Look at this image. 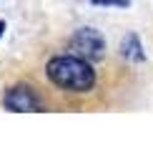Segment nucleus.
I'll return each instance as SVG.
<instances>
[{
  "label": "nucleus",
  "mask_w": 153,
  "mask_h": 151,
  "mask_svg": "<svg viewBox=\"0 0 153 151\" xmlns=\"http://www.w3.org/2000/svg\"><path fill=\"white\" fill-rule=\"evenodd\" d=\"M141 50V46H138V38H128V40L123 43V55H131V58H136V61H141L143 58V53H138Z\"/></svg>",
  "instance_id": "4"
},
{
  "label": "nucleus",
  "mask_w": 153,
  "mask_h": 151,
  "mask_svg": "<svg viewBox=\"0 0 153 151\" xmlns=\"http://www.w3.org/2000/svg\"><path fill=\"white\" fill-rule=\"evenodd\" d=\"M93 5H116V8H126L128 0H93Z\"/></svg>",
  "instance_id": "5"
},
{
  "label": "nucleus",
  "mask_w": 153,
  "mask_h": 151,
  "mask_svg": "<svg viewBox=\"0 0 153 151\" xmlns=\"http://www.w3.org/2000/svg\"><path fill=\"white\" fill-rule=\"evenodd\" d=\"M71 48L80 55V58L98 61V58H103V53H105V40H103V35H100L98 30H93V28H80L78 33L73 35Z\"/></svg>",
  "instance_id": "2"
},
{
  "label": "nucleus",
  "mask_w": 153,
  "mask_h": 151,
  "mask_svg": "<svg viewBox=\"0 0 153 151\" xmlns=\"http://www.w3.org/2000/svg\"><path fill=\"white\" fill-rule=\"evenodd\" d=\"M5 108L15 111V113H25V111H40L43 103L40 98L35 96L33 91H30L28 86H15L13 91H8V96H5Z\"/></svg>",
  "instance_id": "3"
},
{
  "label": "nucleus",
  "mask_w": 153,
  "mask_h": 151,
  "mask_svg": "<svg viewBox=\"0 0 153 151\" xmlns=\"http://www.w3.org/2000/svg\"><path fill=\"white\" fill-rule=\"evenodd\" d=\"M3 30H5V23H0V35H3Z\"/></svg>",
  "instance_id": "6"
},
{
  "label": "nucleus",
  "mask_w": 153,
  "mask_h": 151,
  "mask_svg": "<svg viewBox=\"0 0 153 151\" xmlns=\"http://www.w3.org/2000/svg\"><path fill=\"white\" fill-rule=\"evenodd\" d=\"M45 73L60 91L85 93L95 86V71L91 68L88 58L80 55H55L50 58Z\"/></svg>",
  "instance_id": "1"
}]
</instances>
